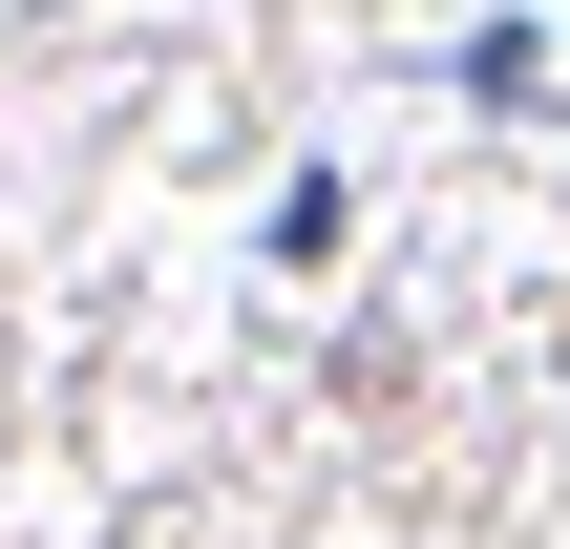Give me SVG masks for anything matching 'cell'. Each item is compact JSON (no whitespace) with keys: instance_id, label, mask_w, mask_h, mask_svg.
<instances>
[{"instance_id":"6da1fadb","label":"cell","mask_w":570,"mask_h":549,"mask_svg":"<svg viewBox=\"0 0 570 549\" xmlns=\"http://www.w3.org/2000/svg\"><path fill=\"white\" fill-rule=\"evenodd\" d=\"M444 85H465V106H529V85H550V21H465Z\"/></svg>"}]
</instances>
